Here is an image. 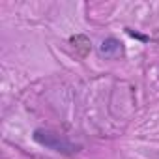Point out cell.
<instances>
[{
    "label": "cell",
    "instance_id": "6da1fadb",
    "mask_svg": "<svg viewBox=\"0 0 159 159\" xmlns=\"http://www.w3.org/2000/svg\"><path fill=\"white\" fill-rule=\"evenodd\" d=\"M32 140L36 144H39L41 148H47V150H51L54 153H60V155H75L83 150L81 144L71 142L66 135H58V133H54L51 129H43V127L34 129Z\"/></svg>",
    "mask_w": 159,
    "mask_h": 159
},
{
    "label": "cell",
    "instance_id": "7a4b0ae2",
    "mask_svg": "<svg viewBox=\"0 0 159 159\" xmlns=\"http://www.w3.org/2000/svg\"><path fill=\"white\" fill-rule=\"evenodd\" d=\"M98 52L105 60H118L124 56V43L114 36H107L105 39H101Z\"/></svg>",
    "mask_w": 159,
    "mask_h": 159
},
{
    "label": "cell",
    "instance_id": "3957f363",
    "mask_svg": "<svg viewBox=\"0 0 159 159\" xmlns=\"http://www.w3.org/2000/svg\"><path fill=\"white\" fill-rule=\"evenodd\" d=\"M125 32L133 38V39H139V41H150V38L148 36H144V34H140V32H137V30H133V28H125Z\"/></svg>",
    "mask_w": 159,
    "mask_h": 159
}]
</instances>
